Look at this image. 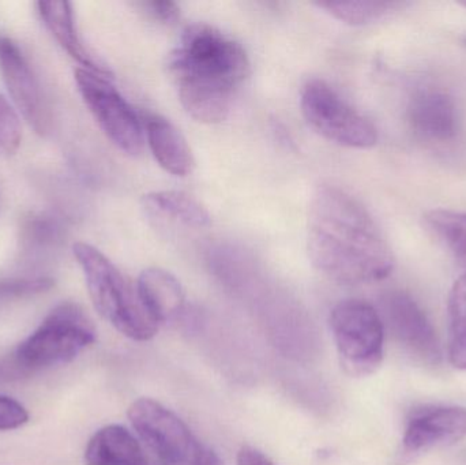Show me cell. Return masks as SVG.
Returning a JSON list of instances; mask_svg holds the SVG:
<instances>
[{"mask_svg":"<svg viewBox=\"0 0 466 465\" xmlns=\"http://www.w3.org/2000/svg\"><path fill=\"white\" fill-rule=\"evenodd\" d=\"M466 437V409L459 406L423 407L405 426L396 463L408 465L432 450L451 447Z\"/></svg>","mask_w":466,"mask_h":465,"instance_id":"9c48e42d","label":"cell"},{"mask_svg":"<svg viewBox=\"0 0 466 465\" xmlns=\"http://www.w3.org/2000/svg\"><path fill=\"white\" fill-rule=\"evenodd\" d=\"M22 131L18 114L0 93V156H11L21 145Z\"/></svg>","mask_w":466,"mask_h":465,"instance_id":"44dd1931","label":"cell"},{"mask_svg":"<svg viewBox=\"0 0 466 465\" xmlns=\"http://www.w3.org/2000/svg\"><path fill=\"white\" fill-rule=\"evenodd\" d=\"M423 224L443 248L466 259V212L430 210L423 216Z\"/></svg>","mask_w":466,"mask_h":465,"instance_id":"d6986e66","label":"cell"},{"mask_svg":"<svg viewBox=\"0 0 466 465\" xmlns=\"http://www.w3.org/2000/svg\"><path fill=\"white\" fill-rule=\"evenodd\" d=\"M407 119L413 136L426 144H449L460 131L456 101L438 87H424L413 93L408 103Z\"/></svg>","mask_w":466,"mask_h":465,"instance_id":"7c38bea8","label":"cell"},{"mask_svg":"<svg viewBox=\"0 0 466 465\" xmlns=\"http://www.w3.org/2000/svg\"><path fill=\"white\" fill-rule=\"evenodd\" d=\"M95 340V325L86 313L78 305L62 303L19 344L14 357L25 370L32 373L71 362Z\"/></svg>","mask_w":466,"mask_h":465,"instance_id":"277c9868","label":"cell"},{"mask_svg":"<svg viewBox=\"0 0 466 465\" xmlns=\"http://www.w3.org/2000/svg\"><path fill=\"white\" fill-rule=\"evenodd\" d=\"M128 420L161 465L191 463L199 445L179 417L152 399H139L128 409Z\"/></svg>","mask_w":466,"mask_h":465,"instance_id":"ba28073f","label":"cell"},{"mask_svg":"<svg viewBox=\"0 0 466 465\" xmlns=\"http://www.w3.org/2000/svg\"><path fill=\"white\" fill-rule=\"evenodd\" d=\"M138 7L144 11L147 15L161 24H175L180 18V8L177 3L160 2V0H147V2L137 3Z\"/></svg>","mask_w":466,"mask_h":465,"instance_id":"cb8c5ba5","label":"cell"},{"mask_svg":"<svg viewBox=\"0 0 466 465\" xmlns=\"http://www.w3.org/2000/svg\"><path fill=\"white\" fill-rule=\"evenodd\" d=\"M73 254L84 272L87 291L96 310L117 332L136 341L155 338L157 322L142 303L137 284L95 246L78 242Z\"/></svg>","mask_w":466,"mask_h":465,"instance_id":"3957f363","label":"cell"},{"mask_svg":"<svg viewBox=\"0 0 466 465\" xmlns=\"http://www.w3.org/2000/svg\"><path fill=\"white\" fill-rule=\"evenodd\" d=\"M318 7L353 26L374 24L401 7L396 2H320Z\"/></svg>","mask_w":466,"mask_h":465,"instance_id":"ffe728a7","label":"cell"},{"mask_svg":"<svg viewBox=\"0 0 466 465\" xmlns=\"http://www.w3.org/2000/svg\"><path fill=\"white\" fill-rule=\"evenodd\" d=\"M300 108L307 123L333 144L352 149H369L377 145L378 131L371 120L322 79H309L304 84Z\"/></svg>","mask_w":466,"mask_h":465,"instance_id":"8992f818","label":"cell"},{"mask_svg":"<svg viewBox=\"0 0 466 465\" xmlns=\"http://www.w3.org/2000/svg\"><path fill=\"white\" fill-rule=\"evenodd\" d=\"M311 264L347 286L378 283L393 272V250L369 210L336 186L317 188L307 218Z\"/></svg>","mask_w":466,"mask_h":465,"instance_id":"6da1fadb","label":"cell"},{"mask_svg":"<svg viewBox=\"0 0 466 465\" xmlns=\"http://www.w3.org/2000/svg\"><path fill=\"white\" fill-rule=\"evenodd\" d=\"M0 73L18 111L35 133L46 134L49 112L40 82L19 46L8 37H0Z\"/></svg>","mask_w":466,"mask_h":465,"instance_id":"8fae6325","label":"cell"},{"mask_svg":"<svg viewBox=\"0 0 466 465\" xmlns=\"http://www.w3.org/2000/svg\"><path fill=\"white\" fill-rule=\"evenodd\" d=\"M238 465H277L254 448H243L238 455Z\"/></svg>","mask_w":466,"mask_h":465,"instance_id":"484cf974","label":"cell"},{"mask_svg":"<svg viewBox=\"0 0 466 465\" xmlns=\"http://www.w3.org/2000/svg\"><path fill=\"white\" fill-rule=\"evenodd\" d=\"M76 84L106 138L126 155H139L144 145V125L136 109L112 85L109 76L78 68Z\"/></svg>","mask_w":466,"mask_h":465,"instance_id":"52a82bcc","label":"cell"},{"mask_svg":"<svg viewBox=\"0 0 466 465\" xmlns=\"http://www.w3.org/2000/svg\"><path fill=\"white\" fill-rule=\"evenodd\" d=\"M462 5H464V7H466V2H465V3H462Z\"/></svg>","mask_w":466,"mask_h":465,"instance_id":"83f0119b","label":"cell"},{"mask_svg":"<svg viewBox=\"0 0 466 465\" xmlns=\"http://www.w3.org/2000/svg\"><path fill=\"white\" fill-rule=\"evenodd\" d=\"M57 229L54 223L46 220V218H40V220L33 221L30 224L29 229H27V237L32 239L33 242L38 243V245H46V243L52 242V239L56 238Z\"/></svg>","mask_w":466,"mask_h":465,"instance_id":"d4e9b609","label":"cell"},{"mask_svg":"<svg viewBox=\"0 0 466 465\" xmlns=\"http://www.w3.org/2000/svg\"><path fill=\"white\" fill-rule=\"evenodd\" d=\"M382 303L386 324L397 343L418 362L440 365L442 349L437 332L415 298L404 291H393L385 295Z\"/></svg>","mask_w":466,"mask_h":465,"instance_id":"30bf717a","label":"cell"},{"mask_svg":"<svg viewBox=\"0 0 466 465\" xmlns=\"http://www.w3.org/2000/svg\"><path fill=\"white\" fill-rule=\"evenodd\" d=\"M55 286L51 278H22L0 280V298H24L44 294Z\"/></svg>","mask_w":466,"mask_h":465,"instance_id":"7402d4cb","label":"cell"},{"mask_svg":"<svg viewBox=\"0 0 466 465\" xmlns=\"http://www.w3.org/2000/svg\"><path fill=\"white\" fill-rule=\"evenodd\" d=\"M86 465H150L138 440L119 425L98 430L85 450Z\"/></svg>","mask_w":466,"mask_h":465,"instance_id":"e0dca14e","label":"cell"},{"mask_svg":"<svg viewBox=\"0 0 466 465\" xmlns=\"http://www.w3.org/2000/svg\"><path fill=\"white\" fill-rule=\"evenodd\" d=\"M142 125L147 147L164 171L174 177H187L193 172V150L174 123L160 115L147 114L142 116Z\"/></svg>","mask_w":466,"mask_h":465,"instance_id":"4fadbf2b","label":"cell"},{"mask_svg":"<svg viewBox=\"0 0 466 465\" xmlns=\"http://www.w3.org/2000/svg\"><path fill=\"white\" fill-rule=\"evenodd\" d=\"M191 465H226L221 461V459L216 455L213 450H204L199 448L197 452L196 458L191 461Z\"/></svg>","mask_w":466,"mask_h":465,"instance_id":"4316f807","label":"cell"},{"mask_svg":"<svg viewBox=\"0 0 466 465\" xmlns=\"http://www.w3.org/2000/svg\"><path fill=\"white\" fill-rule=\"evenodd\" d=\"M139 297L158 325L175 321L185 310L186 294L180 281L163 268H147L137 281Z\"/></svg>","mask_w":466,"mask_h":465,"instance_id":"2e32d148","label":"cell"},{"mask_svg":"<svg viewBox=\"0 0 466 465\" xmlns=\"http://www.w3.org/2000/svg\"><path fill=\"white\" fill-rule=\"evenodd\" d=\"M37 8L44 25L48 27L60 46L76 60L82 68L112 78L108 66L100 62L79 35L71 3L38 2Z\"/></svg>","mask_w":466,"mask_h":465,"instance_id":"9a60e30c","label":"cell"},{"mask_svg":"<svg viewBox=\"0 0 466 465\" xmlns=\"http://www.w3.org/2000/svg\"><path fill=\"white\" fill-rule=\"evenodd\" d=\"M330 328L342 368L350 376L369 377L382 365L385 324L377 308L359 299L334 306Z\"/></svg>","mask_w":466,"mask_h":465,"instance_id":"5b68a950","label":"cell"},{"mask_svg":"<svg viewBox=\"0 0 466 465\" xmlns=\"http://www.w3.org/2000/svg\"><path fill=\"white\" fill-rule=\"evenodd\" d=\"M141 205L147 218L157 226L204 229L212 224L207 207L183 191H152L142 197Z\"/></svg>","mask_w":466,"mask_h":465,"instance_id":"5bb4252c","label":"cell"},{"mask_svg":"<svg viewBox=\"0 0 466 465\" xmlns=\"http://www.w3.org/2000/svg\"><path fill=\"white\" fill-rule=\"evenodd\" d=\"M29 420V414L18 401L0 396V431L15 430Z\"/></svg>","mask_w":466,"mask_h":465,"instance_id":"603a6c76","label":"cell"},{"mask_svg":"<svg viewBox=\"0 0 466 465\" xmlns=\"http://www.w3.org/2000/svg\"><path fill=\"white\" fill-rule=\"evenodd\" d=\"M449 344L451 365L466 370V275L451 287L448 300Z\"/></svg>","mask_w":466,"mask_h":465,"instance_id":"ac0fdd59","label":"cell"},{"mask_svg":"<svg viewBox=\"0 0 466 465\" xmlns=\"http://www.w3.org/2000/svg\"><path fill=\"white\" fill-rule=\"evenodd\" d=\"M180 103L197 122L216 125L231 111L233 97L251 73L248 55L238 41L218 27H186L167 57Z\"/></svg>","mask_w":466,"mask_h":465,"instance_id":"7a4b0ae2","label":"cell"}]
</instances>
